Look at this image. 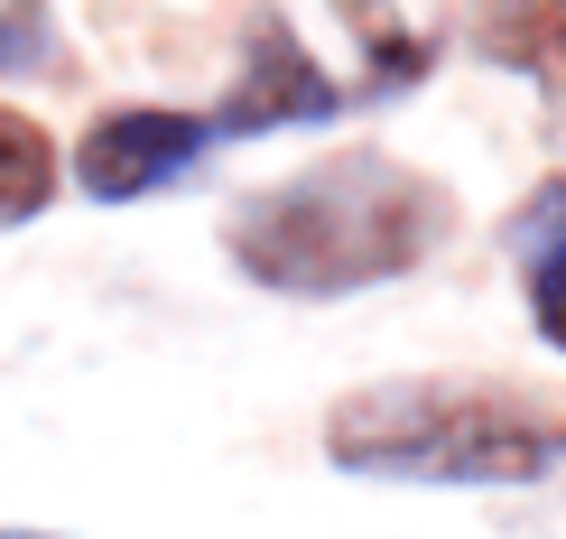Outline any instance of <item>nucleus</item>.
<instances>
[{
  "mask_svg": "<svg viewBox=\"0 0 566 539\" xmlns=\"http://www.w3.org/2000/svg\"><path fill=\"white\" fill-rule=\"evenodd\" d=\"M335 112H344V84H335V75H325V65L297 46V29H289L279 10H251V19H242V75H232L223 112H214V131L261 139V131L335 122Z\"/></svg>",
  "mask_w": 566,
  "mask_h": 539,
  "instance_id": "7ed1b4c3",
  "label": "nucleus"
},
{
  "mask_svg": "<svg viewBox=\"0 0 566 539\" xmlns=\"http://www.w3.org/2000/svg\"><path fill=\"white\" fill-rule=\"evenodd\" d=\"M511 261H521V289H530V325L548 354H566V177H548L521 215L502 224Z\"/></svg>",
  "mask_w": 566,
  "mask_h": 539,
  "instance_id": "423d86ee",
  "label": "nucleus"
},
{
  "mask_svg": "<svg viewBox=\"0 0 566 539\" xmlns=\"http://www.w3.org/2000/svg\"><path fill=\"white\" fill-rule=\"evenodd\" d=\"M205 149H214V122L205 112H103L75 139V186L93 205H139L158 186L196 177Z\"/></svg>",
  "mask_w": 566,
  "mask_h": 539,
  "instance_id": "20e7f679",
  "label": "nucleus"
},
{
  "mask_svg": "<svg viewBox=\"0 0 566 539\" xmlns=\"http://www.w3.org/2000/svg\"><path fill=\"white\" fill-rule=\"evenodd\" d=\"M46 196H56V149H46V131L29 112L0 103V232L46 215Z\"/></svg>",
  "mask_w": 566,
  "mask_h": 539,
  "instance_id": "0eeeda50",
  "label": "nucleus"
},
{
  "mask_svg": "<svg viewBox=\"0 0 566 539\" xmlns=\"http://www.w3.org/2000/svg\"><path fill=\"white\" fill-rule=\"evenodd\" d=\"M371 75H381V84L428 75V38H381V46H371Z\"/></svg>",
  "mask_w": 566,
  "mask_h": 539,
  "instance_id": "1a4fd4ad",
  "label": "nucleus"
},
{
  "mask_svg": "<svg viewBox=\"0 0 566 539\" xmlns=\"http://www.w3.org/2000/svg\"><path fill=\"white\" fill-rule=\"evenodd\" d=\"M446 232H455V196L437 177L399 168L381 149H344L325 168L270 186V196H251L223 224V251L270 298H353L418 270Z\"/></svg>",
  "mask_w": 566,
  "mask_h": 539,
  "instance_id": "f257e3e1",
  "label": "nucleus"
},
{
  "mask_svg": "<svg viewBox=\"0 0 566 539\" xmlns=\"http://www.w3.org/2000/svg\"><path fill=\"white\" fill-rule=\"evenodd\" d=\"M0 539H56V530H0Z\"/></svg>",
  "mask_w": 566,
  "mask_h": 539,
  "instance_id": "9d476101",
  "label": "nucleus"
},
{
  "mask_svg": "<svg viewBox=\"0 0 566 539\" xmlns=\"http://www.w3.org/2000/svg\"><path fill=\"white\" fill-rule=\"evenodd\" d=\"M325 456L381 484H548L566 475V418L474 382H371L335 401Z\"/></svg>",
  "mask_w": 566,
  "mask_h": 539,
  "instance_id": "f03ea898",
  "label": "nucleus"
},
{
  "mask_svg": "<svg viewBox=\"0 0 566 539\" xmlns=\"http://www.w3.org/2000/svg\"><path fill=\"white\" fill-rule=\"evenodd\" d=\"M474 56L502 75H530L538 103L566 122V0H474Z\"/></svg>",
  "mask_w": 566,
  "mask_h": 539,
  "instance_id": "39448f33",
  "label": "nucleus"
},
{
  "mask_svg": "<svg viewBox=\"0 0 566 539\" xmlns=\"http://www.w3.org/2000/svg\"><path fill=\"white\" fill-rule=\"evenodd\" d=\"M56 56H65V38L46 19V0H0V75H46Z\"/></svg>",
  "mask_w": 566,
  "mask_h": 539,
  "instance_id": "6e6552de",
  "label": "nucleus"
}]
</instances>
